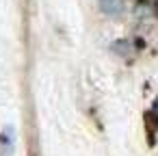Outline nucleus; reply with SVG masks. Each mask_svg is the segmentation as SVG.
<instances>
[{"mask_svg":"<svg viewBox=\"0 0 158 156\" xmlns=\"http://www.w3.org/2000/svg\"><path fill=\"white\" fill-rule=\"evenodd\" d=\"M98 5H100L102 13H106L110 18H117L123 11V2H121V0H98Z\"/></svg>","mask_w":158,"mask_h":156,"instance_id":"obj_1","label":"nucleus"}]
</instances>
